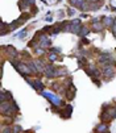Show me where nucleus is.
Wrapping results in <instances>:
<instances>
[{"label":"nucleus","instance_id":"423d86ee","mask_svg":"<svg viewBox=\"0 0 116 133\" xmlns=\"http://www.w3.org/2000/svg\"><path fill=\"white\" fill-rule=\"evenodd\" d=\"M100 63H108V62H112V57L109 54H103V56L99 58Z\"/></svg>","mask_w":116,"mask_h":133},{"label":"nucleus","instance_id":"f257e3e1","mask_svg":"<svg viewBox=\"0 0 116 133\" xmlns=\"http://www.w3.org/2000/svg\"><path fill=\"white\" fill-rule=\"evenodd\" d=\"M44 96H45V98H48V99H49V100H50L51 103H53L54 105H61V104H62V102H61V100L58 99L56 95H53V94H48V92H44Z\"/></svg>","mask_w":116,"mask_h":133},{"label":"nucleus","instance_id":"39448f33","mask_svg":"<svg viewBox=\"0 0 116 133\" xmlns=\"http://www.w3.org/2000/svg\"><path fill=\"white\" fill-rule=\"evenodd\" d=\"M73 112V107L71 105H67L66 108H65V112H61V116L62 117H66V119H69L70 117V113Z\"/></svg>","mask_w":116,"mask_h":133},{"label":"nucleus","instance_id":"9b49d317","mask_svg":"<svg viewBox=\"0 0 116 133\" xmlns=\"http://www.w3.org/2000/svg\"><path fill=\"white\" fill-rule=\"evenodd\" d=\"M8 53L12 54V57H17V51H16V49H13L12 46L8 48Z\"/></svg>","mask_w":116,"mask_h":133},{"label":"nucleus","instance_id":"a211bd4d","mask_svg":"<svg viewBox=\"0 0 116 133\" xmlns=\"http://www.w3.org/2000/svg\"><path fill=\"white\" fill-rule=\"evenodd\" d=\"M51 50H53V51H56V53H59V51H61L59 49H57V48H54V49H51Z\"/></svg>","mask_w":116,"mask_h":133},{"label":"nucleus","instance_id":"f8f14e48","mask_svg":"<svg viewBox=\"0 0 116 133\" xmlns=\"http://www.w3.org/2000/svg\"><path fill=\"white\" fill-rule=\"evenodd\" d=\"M25 34H27V29H22L21 32H19V33H17V36H16V37H17V38H24Z\"/></svg>","mask_w":116,"mask_h":133},{"label":"nucleus","instance_id":"2eb2a0df","mask_svg":"<svg viewBox=\"0 0 116 133\" xmlns=\"http://www.w3.org/2000/svg\"><path fill=\"white\" fill-rule=\"evenodd\" d=\"M114 25H115V27H114V30H112V32H114V34L116 36V21L114 22Z\"/></svg>","mask_w":116,"mask_h":133},{"label":"nucleus","instance_id":"7ed1b4c3","mask_svg":"<svg viewBox=\"0 0 116 133\" xmlns=\"http://www.w3.org/2000/svg\"><path fill=\"white\" fill-rule=\"evenodd\" d=\"M27 80H28V83H29V84H32V86H33V88H34V90H38V91H42V90H44V84L41 83V80L36 79L34 82H30L29 79H27Z\"/></svg>","mask_w":116,"mask_h":133},{"label":"nucleus","instance_id":"20e7f679","mask_svg":"<svg viewBox=\"0 0 116 133\" xmlns=\"http://www.w3.org/2000/svg\"><path fill=\"white\" fill-rule=\"evenodd\" d=\"M16 67H17V70L20 71V73H22L24 75H28V74H30V73H32L30 69H29V67H27L25 65H17Z\"/></svg>","mask_w":116,"mask_h":133},{"label":"nucleus","instance_id":"0eeeda50","mask_svg":"<svg viewBox=\"0 0 116 133\" xmlns=\"http://www.w3.org/2000/svg\"><path fill=\"white\" fill-rule=\"evenodd\" d=\"M96 133H107V125L103 123V124H100L96 128Z\"/></svg>","mask_w":116,"mask_h":133},{"label":"nucleus","instance_id":"6e6552de","mask_svg":"<svg viewBox=\"0 0 116 133\" xmlns=\"http://www.w3.org/2000/svg\"><path fill=\"white\" fill-rule=\"evenodd\" d=\"M114 22H115L114 19H109V17L103 19V25H104V27H109V25H114Z\"/></svg>","mask_w":116,"mask_h":133},{"label":"nucleus","instance_id":"1a4fd4ad","mask_svg":"<svg viewBox=\"0 0 116 133\" xmlns=\"http://www.w3.org/2000/svg\"><path fill=\"white\" fill-rule=\"evenodd\" d=\"M103 28H104V25H102V24H99V22H96V21H95V24H94V28H92V29H94L95 32H100Z\"/></svg>","mask_w":116,"mask_h":133},{"label":"nucleus","instance_id":"9d476101","mask_svg":"<svg viewBox=\"0 0 116 133\" xmlns=\"http://www.w3.org/2000/svg\"><path fill=\"white\" fill-rule=\"evenodd\" d=\"M87 33H88V28H86V27H82L80 28V30H79V36H86Z\"/></svg>","mask_w":116,"mask_h":133},{"label":"nucleus","instance_id":"ddd939ff","mask_svg":"<svg viewBox=\"0 0 116 133\" xmlns=\"http://www.w3.org/2000/svg\"><path fill=\"white\" fill-rule=\"evenodd\" d=\"M49 59H50V61H56V59H57V56H56V54H51V53H50Z\"/></svg>","mask_w":116,"mask_h":133},{"label":"nucleus","instance_id":"dca6fc26","mask_svg":"<svg viewBox=\"0 0 116 133\" xmlns=\"http://www.w3.org/2000/svg\"><path fill=\"white\" fill-rule=\"evenodd\" d=\"M69 13L70 15H74V13H75V11H74V9H69Z\"/></svg>","mask_w":116,"mask_h":133},{"label":"nucleus","instance_id":"4468645a","mask_svg":"<svg viewBox=\"0 0 116 133\" xmlns=\"http://www.w3.org/2000/svg\"><path fill=\"white\" fill-rule=\"evenodd\" d=\"M3 133H12V131H11V128H7V129H5V131L3 132Z\"/></svg>","mask_w":116,"mask_h":133},{"label":"nucleus","instance_id":"f3484780","mask_svg":"<svg viewBox=\"0 0 116 133\" xmlns=\"http://www.w3.org/2000/svg\"><path fill=\"white\" fill-rule=\"evenodd\" d=\"M37 53H38V54H42L44 50H42V49H37Z\"/></svg>","mask_w":116,"mask_h":133},{"label":"nucleus","instance_id":"f03ea898","mask_svg":"<svg viewBox=\"0 0 116 133\" xmlns=\"http://www.w3.org/2000/svg\"><path fill=\"white\" fill-rule=\"evenodd\" d=\"M115 71H116V69L114 66H112V65H108V66H106L104 69H103V74H104L106 76H112L115 74Z\"/></svg>","mask_w":116,"mask_h":133}]
</instances>
